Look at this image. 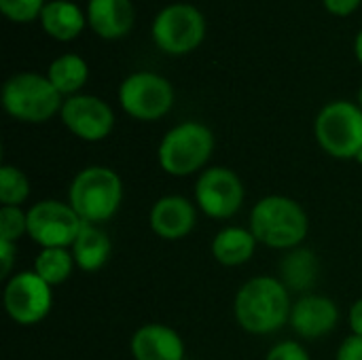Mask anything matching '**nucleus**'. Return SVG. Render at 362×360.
Listing matches in <instances>:
<instances>
[{"label": "nucleus", "mask_w": 362, "mask_h": 360, "mask_svg": "<svg viewBox=\"0 0 362 360\" xmlns=\"http://www.w3.org/2000/svg\"><path fill=\"white\" fill-rule=\"evenodd\" d=\"M291 291L280 278L257 276L242 284L233 301L238 325L252 335H269L291 323Z\"/></svg>", "instance_id": "nucleus-1"}, {"label": "nucleus", "mask_w": 362, "mask_h": 360, "mask_svg": "<svg viewBox=\"0 0 362 360\" xmlns=\"http://www.w3.org/2000/svg\"><path fill=\"white\" fill-rule=\"evenodd\" d=\"M248 229L267 248L293 250L303 244L310 219L299 202L286 195H267L255 204Z\"/></svg>", "instance_id": "nucleus-2"}, {"label": "nucleus", "mask_w": 362, "mask_h": 360, "mask_svg": "<svg viewBox=\"0 0 362 360\" xmlns=\"http://www.w3.org/2000/svg\"><path fill=\"white\" fill-rule=\"evenodd\" d=\"M123 202V180L106 166H89L81 170L70 189L68 204L83 223L100 225L110 221Z\"/></svg>", "instance_id": "nucleus-3"}, {"label": "nucleus", "mask_w": 362, "mask_h": 360, "mask_svg": "<svg viewBox=\"0 0 362 360\" xmlns=\"http://www.w3.org/2000/svg\"><path fill=\"white\" fill-rule=\"evenodd\" d=\"M2 106L8 117L23 123H45L59 115L64 95L53 87L47 74L17 72L2 85Z\"/></svg>", "instance_id": "nucleus-4"}, {"label": "nucleus", "mask_w": 362, "mask_h": 360, "mask_svg": "<svg viewBox=\"0 0 362 360\" xmlns=\"http://www.w3.org/2000/svg\"><path fill=\"white\" fill-rule=\"evenodd\" d=\"M214 151V134L208 125L185 121L174 125L159 142L157 159L165 174L182 178L191 176L210 161Z\"/></svg>", "instance_id": "nucleus-5"}, {"label": "nucleus", "mask_w": 362, "mask_h": 360, "mask_svg": "<svg viewBox=\"0 0 362 360\" xmlns=\"http://www.w3.org/2000/svg\"><path fill=\"white\" fill-rule=\"evenodd\" d=\"M316 142L335 159H356L362 151V108L337 100L327 104L314 123Z\"/></svg>", "instance_id": "nucleus-6"}, {"label": "nucleus", "mask_w": 362, "mask_h": 360, "mask_svg": "<svg viewBox=\"0 0 362 360\" xmlns=\"http://www.w3.org/2000/svg\"><path fill=\"white\" fill-rule=\"evenodd\" d=\"M151 34L163 53L187 55L204 42L206 17L197 6L189 2H174L155 15Z\"/></svg>", "instance_id": "nucleus-7"}, {"label": "nucleus", "mask_w": 362, "mask_h": 360, "mask_svg": "<svg viewBox=\"0 0 362 360\" xmlns=\"http://www.w3.org/2000/svg\"><path fill=\"white\" fill-rule=\"evenodd\" d=\"M119 104L136 121H159L174 106V87L165 76L140 70L123 79Z\"/></svg>", "instance_id": "nucleus-8"}, {"label": "nucleus", "mask_w": 362, "mask_h": 360, "mask_svg": "<svg viewBox=\"0 0 362 360\" xmlns=\"http://www.w3.org/2000/svg\"><path fill=\"white\" fill-rule=\"evenodd\" d=\"M28 212V236L40 248H70L83 221L70 204L57 199L36 202Z\"/></svg>", "instance_id": "nucleus-9"}, {"label": "nucleus", "mask_w": 362, "mask_h": 360, "mask_svg": "<svg viewBox=\"0 0 362 360\" xmlns=\"http://www.w3.org/2000/svg\"><path fill=\"white\" fill-rule=\"evenodd\" d=\"M53 286L34 272H19L4 286V310L8 318L21 327L42 323L53 308Z\"/></svg>", "instance_id": "nucleus-10"}, {"label": "nucleus", "mask_w": 362, "mask_h": 360, "mask_svg": "<svg viewBox=\"0 0 362 360\" xmlns=\"http://www.w3.org/2000/svg\"><path fill=\"white\" fill-rule=\"evenodd\" d=\"M246 197L240 176L223 166L206 168L195 182V204L210 219H231Z\"/></svg>", "instance_id": "nucleus-11"}, {"label": "nucleus", "mask_w": 362, "mask_h": 360, "mask_svg": "<svg viewBox=\"0 0 362 360\" xmlns=\"http://www.w3.org/2000/svg\"><path fill=\"white\" fill-rule=\"evenodd\" d=\"M59 117L62 123L68 127V132L85 142H100L115 127L112 108L98 95H87V93H76L72 98H66Z\"/></svg>", "instance_id": "nucleus-12"}, {"label": "nucleus", "mask_w": 362, "mask_h": 360, "mask_svg": "<svg viewBox=\"0 0 362 360\" xmlns=\"http://www.w3.org/2000/svg\"><path fill=\"white\" fill-rule=\"evenodd\" d=\"M339 323V310L333 299L322 295H303L293 303L291 327L303 339H318L329 335Z\"/></svg>", "instance_id": "nucleus-13"}, {"label": "nucleus", "mask_w": 362, "mask_h": 360, "mask_svg": "<svg viewBox=\"0 0 362 360\" xmlns=\"http://www.w3.org/2000/svg\"><path fill=\"white\" fill-rule=\"evenodd\" d=\"M148 223L155 236L161 240H182L187 238L195 223H197V210L195 206L180 195H165L155 202L148 214Z\"/></svg>", "instance_id": "nucleus-14"}, {"label": "nucleus", "mask_w": 362, "mask_h": 360, "mask_svg": "<svg viewBox=\"0 0 362 360\" xmlns=\"http://www.w3.org/2000/svg\"><path fill=\"white\" fill-rule=\"evenodd\" d=\"M134 360H185V342L168 325H142L129 342Z\"/></svg>", "instance_id": "nucleus-15"}, {"label": "nucleus", "mask_w": 362, "mask_h": 360, "mask_svg": "<svg viewBox=\"0 0 362 360\" xmlns=\"http://www.w3.org/2000/svg\"><path fill=\"white\" fill-rule=\"evenodd\" d=\"M136 6L132 0H89L87 25L104 40H117L132 32Z\"/></svg>", "instance_id": "nucleus-16"}, {"label": "nucleus", "mask_w": 362, "mask_h": 360, "mask_svg": "<svg viewBox=\"0 0 362 360\" xmlns=\"http://www.w3.org/2000/svg\"><path fill=\"white\" fill-rule=\"evenodd\" d=\"M38 19L45 34H49L55 40L68 42L85 30L87 13H83L81 6L70 0H51L45 4Z\"/></svg>", "instance_id": "nucleus-17"}, {"label": "nucleus", "mask_w": 362, "mask_h": 360, "mask_svg": "<svg viewBox=\"0 0 362 360\" xmlns=\"http://www.w3.org/2000/svg\"><path fill=\"white\" fill-rule=\"evenodd\" d=\"M70 252L74 257L76 267L91 274L106 265L112 252V244H110L108 233L100 225L83 223L74 244L70 246Z\"/></svg>", "instance_id": "nucleus-18"}, {"label": "nucleus", "mask_w": 362, "mask_h": 360, "mask_svg": "<svg viewBox=\"0 0 362 360\" xmlns=\"http://www.w3.org/2000/svg\"><path fill=\"white\" fill-rule=\"evenodd\" d=\"M318 257L310 248H293L280 261V280L293 293H305L314 289L318 280Z\"/></svg>", "instance_id": "nucleus-19"}, {"label": "nucleus", "mask_w": 362, "mask_h": 360, "mask_svg": "<svg viewBox=\"0 0 362 360\" xmlns=\"http://www.w3.org/2000/svg\"><path fill=\"white\" fill-rule=\"evenodd\" d=\"M257 238L244 227H225L212 240V257L225 267H238L252 259L257 250Z\"/></svg>", "instance_id": "nucleus-20"}, {"label": "nucleus", "mask_w": 362, "mask_h": 360, "mask_svg": "<svg viewBox=\"0 0 362 360\" xmlns=\"http://www.w3.org/2000/svg\"><path fill=\"white\" fill-rule=\"evenodd\" d=\"M47 79L53 83V87L64 98H72L85 87V83L89 79V66L81 55L64 53L51 62V66L47 70Z\"/></svg>", "instance_id": "nucleus-21"}, {"label": "nucleus", "mask_w": 362, "mask_h": 360, "mask_svg": "<svg viewBox=\"0 0 362 360\" xmlns=\"http://www.w3.org/2000/svg\"><path fill=\"white\" fill-rule=\"evenodd\" d=\"M74 257L70 248H40L34 261V274L42 278L49 286L64 284L74 269Z\"/></svg>", "instance_id": "nucleus-22"}, {"label": "nucleus", "mask_w": 362, "mask_h": 360, "mask_svg": "<svg viewBox=\"0 0 362 360\" xmlns=\"http://www.w3.org/2000/svg\"><path fill=\"white\" fill-rule=\"evenodd\" d=\"M30 195L28 176L15 166L0 168V204L2 206H21Z\"/></svg>", "instance_id": "nucleus-23"}, {"label": "nucleus", "mask_w": 362, "mask_h": 360, "mask_svg": "<svg viewBox=\"0 0 362 360\" xmlns=\"http://www.w3.org/2000/svg\"><path fill=\"white\" fill-rule=\"evenodd\" d=\"M28 236V212L21 206H2L0 208V240L15 242Z\"/></svg>", "instance_id": "nucleus-24"}, {"label": "nucleus", "mask_w": 362, "mask_h": 360, "mask_svg": "<svg viewBox=\"0 0 362 360\" xmlns=\"http://www.w3.org/2000/svg\"><path fill=\"white\" fill-rule=\"evenodd\" d=\"M45 4V0H0V11L8 21L30 23L40 17Z\"/></svg>", "instance_id": "nucleus-25"}, {"label": "nucleus", "mask_w": 362, "mask_h": 360, "mask_svg": "<svg viewBox=\"0 0 362 360\" xmlns=\"http://www.w3.org/2000/svg\"><path fill=\"white\" fill-rule=\"evenodd\" d=\"M265 360H310V354L299 342H280L267 352Z\"/></svg>", "instance_id": "nucleus-26"}, {"label": "nucleus", "mask_w": 362, "mask_h": 360, "mask_svg": "<svg viewBox=\"0 0 362 360\" xmlns=\"http://www.w3.org/2000/svg\"><path fill=\"white\" fill-rule=\"evenodd\" d=\"M335 360H362V337L350 335L341 342Z\"/></svg>", "instance_id": "nucleus-27"}, {"label": "nucleus", "mask_w": 362, "mask_h": 360, "mask_svg": "<svg viewBox=\"0 0 362 360\" xmlns=\"http://www.w3.org/2000/svg\"><path fill=\"white\" fill-rule=\"evenodd\" d=\"M362 0H322L325 8L335 15V17H348L352 15L358 6H361Z\"/></svg>", "instance_id": "nucleus-28"}, {"label": "nucleus", "mask_w": 362, "mask_h": 360, "mask_svg": "<svg viewBox=\"0 0 362 360\" xmlns=\"http://www.w3.org/2000/svg\"><path fill=\"white\" fill-rule=\"evenodd\" d=\"M15 255H17V244L0 240V263H2L0 276L2 278H8V274L13 269V263H15Z\"/></svg>", "instance_id": "nucleus-29"}, {"label": "nucleus", "mask_w": 362, "mask_h": 360, "mask_svg": "<svg viewBox=\"0 0 362 360\" xmlns=\"http://www.w3.org/2000/svg\"><path fill=\"white\" fill-rule=\"evenodd\" d=\"M348 323H350V331L352 335H358L362 337V299L354 301L352 308H350V314H348Z\"/></svg>", "instance_id": "nucleus-30"}, {"label": "nucleus", "mask_w": 362, "mask_h": 360, "mask_svg": "<svg viewBox=\"0 0 362 360\" xmlns=\"http://www.w3.org/2000/svg\"><path fill=\"white\" fill-rule=\"evenodd\" d=\"M354 53H356V59L361 62L362 66V28L361 32L356 34V38H354Z\"/></svg>", "instance_id": "nucleus-31"}, {"label": "nucleus", "mask_w": 362, "mask_h": 360, "mask_svg": "<svg viewBox=\"0 0 362 360\" xmlns=\"http://www.w3.org/2000/svg\"><path fill=\"white\" fill-rule=\"evenodd\" d=\"M358 106L362 108V87H361V91H358Z\"/></svg>", "instance_id": "nucleus-32"}, {"label": "nucleus", "mask_w": 362, "mask_h": 360, "mask_svg": "<svg viewBox=\"0 0 362 360\" xmlns=\"http://www.w3.org/2000/svg\"><path fill=\"white\" fill-rule=\"evenodd\" d=\"M356 161H358V163H362V151H361V153H358V157H356Z\"/></svg>", "instance_id": "nucleus-33"}]
</instances>
